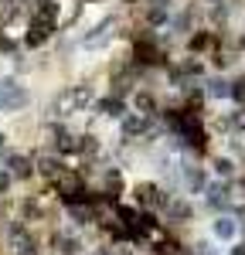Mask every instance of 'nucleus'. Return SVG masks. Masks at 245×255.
<instances>
[{"label": "nucleus", "mask_w": 245, "mask_h": 255, "mask_svg": "<svg viewBox=\"0 0 245 255\" xmlns=\"http://www.w3.org/2000/svg\"><path fill=\"white\" fill-rule=\"evenodd\" d=\"M3 3H17V0H3Z\"/></svg>", "instance_id": "obj_17"}, {"label": "nucleus", "mask_w": 245, "mask_h": 255, "mask_svg": "<svg viewBox=\"0 0 245 255\" xmlns=\"http://www.w3.org/2000/svg\"><path fill=\"white\" fill-rule=\"evenodd\" d=\"M211 238H215V242H225V245L235 242V238H239V221L232 215H218L211 221Z\"/></svg>", "instance_id": "obj_4"}, {"label": "nucleus", "mask_w": 245, "mask_h": 255, "mask_svg": "<svg viewBox=\"0 0 245 255\" xmlns=\"http://www.w3.org/2000/svg\"><path fill=\"white\" fill-rule=\"evenodd\" d=\"M208 96L211 99H232V85L225 79H211L208 82Z\"/></svg>", "instance_id": "obj_11"}, {"label": "nucleus", "mask_w": 245, "mask_h": 255, "mask_svg": "<svg viewBox=\"0 0 245 255\" xmlns=\"http://www.w3.org/2000/svg\"><path fill=\"white\" fill-rule=\"evenodd\" d=\"M55 252L58 255H79L82 252V242L75 235H65V232H58L55 235Z\"/></svg>", "instance_id": "obj_7"}, {"label": "nucleus", "mask_w": 245, "mask_h": 255, "mask_svg": "<svg viewBox=\"0 0 245 255\" xmlns=\"http://www.w3.org/2000/svg\"><path fill=\"white\" fill-rule=\"evenodd\" d=\"M27 102H31V96L17 79H0V113H17Z\"/></svg>", "instance_id": "obj_2"}, {"label": "nucleus", "mask_w": 245, "mask_h": 255, "mask_svg": "<svg viewBox=\"0 0 245 255\" xmlns=\"http://www.w3.org/2000/svg\"><path fill=\"white\" fill-rule=\"evenodd\" d=\"M14 245H17V255H38L34 238H24V232H20V228H14Z\"/></svg>", "instance_id": "obj_12"}, {"label": "nucleus", "mask_w": 245, "mask_h": 255, "mask_svg": "<svg viewBox=\"0 0 245 255\" xmlns=\"http://www.w3.org/2000/svg\"><path fill=\"white\" fill-rule=\"evenodd\" d=\"M232 255H245V245H235V249H232Z\"/></svg>", "instance_id": "obj_15"}, {"label": "nucleus", "mask_w": 245, "mask_h": 255, "mask_svg": "<svg viewBox=\"0 0 245 255\" xmlns=\"http://www.w3.org/2000/svg\"><path fill=\"white\" fill-rule=\"evenodd\" d=\"M89 106H96V89L92 85H72V89H65L58 99H55V116H75V113H85Z\"/></svg>", "instance_id": "obj_1"}, {"label": "nucleus", "mask_w": 245, "mask_h": 255, "mask_svg": "<svg viewBox=\"0 0 245 255\" xmlns=\"http://www.w3.org/2000/svg\"><path fill=\"white\" fill-rule=\"evenodd\" d=\"M204 194H208V204L218 211V208H228L232 204V184L225 180V184H208L204 187Z\"/></svg>", "instance_id": "obj_5"}, {"label": "nucleus", "mask_w": 245, "mask_h": 255, "mask_svg": "<svg viewBox=\"0 0 245 255\" xmlns=\"http://www.w3.org/2000/svg\"><path fill=\"white\" fill-rule=\"evenodd\" d=\"M184 184H187L191 194H204V187H208V174H204L201 167H187V170H184Z\"/></svg>", "instance_id": "obj_6"}, {"label": "nucleus", "mask_w": 245, "mask_h": 255, "mask_svg": "<svg viewBox=\"0 0 245 255\" xmlns=\"http://www.w3.org/2000/svg\"><path fill=\"white\" fill-rule=\"evenodd\" d=\"M0 153H3V136H0Z\"/></svg>", "instance_id": "obj_16"}, {"label": "nucleus", "mask_w": 245, "mask_h": 255, "mask_svg": "<svg viewBox=\"0 0 245 255\" xmlns=\"http://www.w3.org/2000/svg\"><path fill=\"white\" fill-rule=\"evenodd\" d=\"M211 167H215V174L225 177V180H232V177H235V163H232L228 157H215V163H211Z\"/></svg>", "instance_id": "obj_13"}, {"label": "nucleus", "mask_w": 245, "mask_h": 255, "mask_svg": "<svg viewBox=\"0 0 245 255\" xmlns=\"http://www.w3.org/2000/svg\"><path fill=\"white\" fill-rule=\"evenodd\" d=\"M51 136H55V146H58V150H79V143L72 139V133H68L65 126H58V129H51Z\"/></svg>", "instance_id": "obj_10"}, {"label": "nucleus", "mask_w": 245, "mask_h": 255, "mask_svg": "<svg viewBox=\"0 0 245 255\" xmlns=\"http://www.w3.org/2000/svg\"><path fill=\"white\" fill-rule=\"evenodd\" d=\"M96 109H99V116L106 119H120L126 109H122V99H106V102H96Z\"/></svg>", "instance_id": "obj_9"}, {"label": "nucleus", "mask_w": 245, "mask_h": 255, "mask_svg": "<svg viewBox=\"0 0 245 255\" xmlns=\"http://www.w3.org/2000/svg\"><path fill=\"white\" fill-rule=\"evenodd\" d=\"M3 163L10 167V174H14V177H27V174H31V163H27V157H20V153H7Z\"/></svg>", "instance_id": "obj_8"}, {"label": "nucleus", "mask_w": 245, "mask_h": 255, "mask_svg": "<svg viewBox=\"0 0 245 255\" xmlns=\"http://www.w3.org/2000/svg\"><path fill=\"white\" fill-rule=\"evenodd\" d=\"M116 38V24H113V17H106V20H99L96 27H89L85 34H82V48H106L109 41Z\"/></svg>", "instance_id": "obj_3"}, {"label": "nucleus", "mask_w": 245, "mask_h": 255, "mask_svg": "<svg viewBox=\"0 0 245 255\" xmlns=\"http://www.w3.org/2000/svg\"><path fill=\"white\" fill-rule=\"evenodd\" d=\"M191 255H215V252H211V245H208V242H198V245L191 249Z\"/></svg>", "instance_id": "obj_14"}]
</instances>
